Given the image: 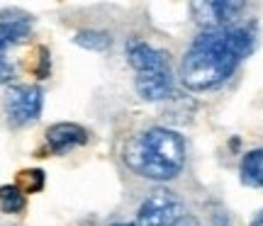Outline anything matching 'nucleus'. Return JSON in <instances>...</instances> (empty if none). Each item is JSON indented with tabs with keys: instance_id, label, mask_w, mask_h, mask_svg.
Listing matches in <instances>:
<instances>
[{
	"instance_id": "nucleus-1",
	"label": "nucleus",
	"mask_w": 263,
	"mask_h": 226,
	"mask_svg": "<svg viewBox=\"0 0 263 226\" xmlns=\"http://www.w3.org/2000/svg\"><path fill=\"white\" fill-rule=\"evenodd\" d=\"M256 37L249 27L200 32L180 61V83L193 93H207L227 83L236 66L254 51Z\"/></svg>"
},
{
	"instance_id": "nucleus-2",
	"label": "nucleus",
	"mask_w": 263,
	"mask_h": 226,
	"mask_svg": "<svg viewBox=\"0 0 263 226\" xmlns=\"http://www.w3.org/2000/svg\"><path fill=\"white\" fill-rule=\"evenodd\" d=\"M124 166L154 182L176 180L185 168V139L173 129L151 127L132 136L124 146Z\"/></svg>"
},
{
	"instance_id": "nucleus-3",
	"label": "nucleus",
	"mask_w": 263,
	"mask_h": 226,
	"mask_svg": "<svg viewBox=\"0 0 263 226\" xmlns=\"http://www.w3.org/2000/svg\"><path fill=\"white\" fill-rule=\"evenodd\" d=\"M5 117H8L10 127H27V124L37 122L42 107H44V93L37 85H10L5 90Z\"/></svg>"
},
{
	"instance_id": "nucleus-4",
	"label": "nucleus",
	"mask_w": 263,
	"mask_h": 226,
	"mask_svg": "<svg viewBox=\"0 0 263 226\" xmlns=\"http://www.w3.org/2000/svg\"><path fill=\"white\" fill-rule=\"evenodd\" d=\"M185 217V207L171 190H154L137 209V226H173Z\"/></svg>"
},
{
	"instance_id": "nucleus-5",
	"label": "nucleus",
	"mask_w": 263,
	"mask_h": 226,
	"mask_svg": "<svg viewBox=\"0 0 263 226\" xmlns=\"http://www.w3.org/2000/svg\"><path fill=\"white\" fill-rule=\"evenodd\" d=\"M32 34V17L10 12L0 17V85L15 78V66L10 61V49L22 44Z\"/></svg>"
},
{
	"instance_id": "nucleus-6",
	"label": "nucleus",
	"mask_w": 263,
	"mask_h": 226,
	"mask_svg": "<svg viewBox=\"0 0 263 226\" xmlns=\"http://www.w3.org/2000/svg\"><path fill=\"white\" fill-rule=\"evenodd\" d=\"M244 10L246 5L239 0H212V3H193L190 5V12L197 25L202 27V32L234 27V22Z\"/></svg>"
},
{
	"instance_id": "nucleus-7",
	"label": "nucleus",
	"mask_w": 263,
	"mask_h": 226,
	"mask_svg": "<svg viewBox=\"0 0 263 226\" xmlns=\"http://www.w3.org/2000/svg\"><path fill=\"white\" fill-rule=\"evenodd\" d=\"M124 56L137 75L139 73H156V71H168V54L161 49L146 44L139 37H129L124 44Z\"/></svg>"
},
{
	"instance_id": "nucleus-8",
	"label": "nucleus",
	"mask_w": 263,
	"mask_h": 226,
	"mask_svg": "<svg viewBox=\"0 0 263 226\" xmlns=\"http://www.w3.org/2000/svg\"><path fill=\"white\" fill-rule=\"evenodd\" d=\"M44 141H47V149L54 153V156H64L68 151L78 149L88 143V132H85L81 124L73 122H59L51 124L44 134Z\"/></svg>"
},
{
	"instance_id": "nucleus-9",
	"label": "nucleus",
	"mask_w": 263,
	"mask_h": 226,
	"mask_svg": "<svg viewBox=\"0 0 263 226\" xmlns=\"http://www.w3.org/2000/svg\"><path fill=\"white\" fill-rule=\"evenodd\" d=\"M134 90L146 102H161V100H168L173 95L176 80H173L171 68L168 71H156V73H139L134 80Z\"/></svg>"
},
{
	"instance_id": "nucleus-10",
	"label": "nucleus",
	"mask_w": 263,
	"mask_h": 226,
	"mask_svg": "<svg viewBox=\"0 0 263 226\" xmlns=\"http://www.w3.org/2000/svg\"><path fill=\"white\" fill-rule=\"evenodd\" d=\"M239 175H241V182L246 188H263V146L249 151L241 158Z\"/></svg>"
},
{
	"instance_id": "nucleus-11",
	"label": "nucleus",
	"mask_w": 263,
	"mask_h": 226,
	"mask_svg": "<svg viewBox=\"0 0 263 226\" xmlns=\"http://www.w3.org/2000/svg\"><path fill=\"white\" fill-rule=\"evenodd\" d=\"M73 44H78L81 49H88V51H95V54H103L112 47V37L100 29H81L73 34Z\"/></svg>"
},
{
	"instance_id": "nucleus-12",
	"label": "nucleus",
	"mask_w": 263,
	"mask_h": 226,
	"mask_svg": "<svg viewBox=\"0 0 263 226\" xmlns=\"http://www.w3.org/2000/svg\"><path fill=\"white\" fill-rule=\"evenodd\" d=\"M27 204L25 192L17 185H3L0 188V212L3 214H20Z\"/></svg>"
},
{
	"instance_id": "nucleus-13",
	"label": "nucleus",
	"mask_w": 263,
	"mask_h": 226,
	"mask_svg": "<svg viewBox=\"0 0 263 226\" xmlns=\"http://www.w3.org/2000/svg\"><path fill=\"white\" fill-rule=\"evenodd\" d=\"M17 188L25 192V195H34L44 188V170L42 168H29L22 170L17 175Z\"/></svg>"
},
{
	"instance_id": "nucleus-14",
	"label": "nucleus",
	"mask_w": 263,
	"mask_h": 226,
	"mask_svg": "<svg viewBox=\"0 0 263 226\" xmlns=\"http://www.w3.org/2000/svg\"><path fill=\"white\" fill-rule=\"evenodd\" d=\"M212 226H232V219H229V214H224V212L219 209V212L212 214Z\"/></svg>"
},
{
	"instance_id": "nucleus-15",
	"label": "nucleus",
	"mask_w": 263,
	"mask_h": 226,
	"mask_svg": "<svg viewBox=\"0 0 263 226\" xmlns=\"http://www.w3.org/2000/svg\"><path fill=\"white\" fill-rule=\"evenodd\" d=\"M173 226H200V221H197V219L193 217V214H185V217H180Z\"/></svg>"
},
{
	"instance_id": "nucleus-16",
	"label": "nucleus",
	"mask_w": 263,
	"mask_h": 226,
	"mask_svg": "<svg viewBox=\"0 0 263 226\" xmlns=\"http://www.w3.org/2000/svg\"><path fill=\"white\" fill-rule=\"evenodd\" d=\"M251 226H263V212H258V214L251 219Z\"/></svg>"
},
{
	"instance_id": "nucleus-17",
	"label": "nucleus",
	"mask_w": 263,
	"mask_h": 226,
	"mask_svg": "<svg viewBox=\"0 0 263 226\" xmlns=\"http://www.w3.org/2000/svg\"><path fill=\"white\" fill-rule=\"evenodd\" d=\"M110 226H137V224H110Z\"/></svg>"
}]
</instances>
